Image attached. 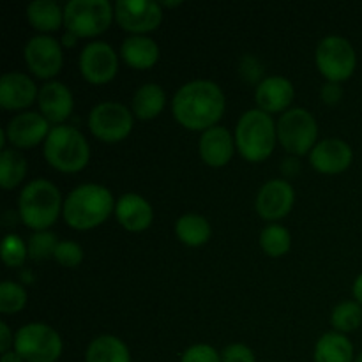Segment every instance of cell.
Returning <instances> with one entry per match:
<instances>
[{"instance_id":"cell-1","label":"cell","mask_w":362,"mask_h":362,"mask_svg":"<svg viewBox=\"0 0 362 362\" xmlns=\"http://www.w3.org/2000/svg\"><path fill=\"white\" fill-rule=\"evenodd\" d=\"M225 94L216 81L198 78L177 88L172 99L175 119L187 129H209L225 112Z\"/></svg>"},{"instance_id":"cell-2","label":"cell","mask_w":362,"mask_h":362,"mask_svg":"<svg viewBox=\"0 0 362 362\" xmlns=\"http://www.w3.org/2000/svg\"><path fill=\"white\" fill-rule=\"evenodd\" d=\"M113 209V197L101 184L85 182L64 198L62 214L67 225L76 230H88L105 221Z\"/></svg>"},{"instance_id":"cell-3","label":"cell","mask_w":362,"mask_h":362,"mask_svg":"<svg viewBox=\"0 0 362 362\" xmlns=\"http://www.w3.org/2000/svg\"><path fill=\"white\" fill-rule=\"evenodd\" d=\"M278 140L276 122L269 112L250 108L239 117L235 126V145L247 161H262L274 148Z\"/></svg>"},{"instance_id":"cell-4","label":"cell","mask_w":362,"mask_h":362,"mask_svg":"<svg viewBox=\"0 0 362 362\" xmlns=\"http://www.w3.org/2000/svg\"><path fill=\"white\" fill-rule=\"evenodd\" d=\"M64 205L59 187L48 179H34L20 193L18 207H20L21 221L35 230H48L55 223Z\"/></svg>"},{"instance_id":"cell-5","label":"cell","mask_w":362,"mask_h":362,"mask_svg":"<svg viewBox=\"0 0 362 362\" xmlns=\"http://www.w3.org/2000/svg\"><path fill=\"white\" fill-rule=\"evenodd\" d=\"M45 158L60 172H78L90 158V147L80 129L69 124H55L45 140Z\"/></svg>"},{"instance_id":"cell-6","label":"cell","mask_w":362,"mask_h":362,"mask_svg":"<svg viewBox=\"0 0 362 362\" xmlns=\"http://www.w3.org/2000/svg\"><path fill=\"white\" fill-rule=\"evenodd\" d=\"M14 350L25 362H55L62 354V339L52 325L30 322L14 334Z\"/></svg>"},{"instance_id":"cell-7","label":"cell","mask_w":362,"mask_h":362,"mask_svg":"<svg viewBox=\"0 0 362 362\" xmlns=\"http://www.w3.org/2000/svg\"><path fill=\"white\" fill-rule=\"evenodd\" d=\"M276 131H278L279 144L290 154L303 156L317 144V120L303 106L285 110L276 122Z\"/></svg>"},{"instance_id":"cell-8","label":"cell","mask_w":362,"mask_h":362,"mask_svg":"<svg viewBox=\"0 0 362 362\" xmlns=\"http://www.w3.org/2000/svg\"><path fill=\"white\" fill-rule=\"evenodd\" d=\"M113 13L108 0H69L64 6V25L78 37H90L108 28Z\"/></svg>"},{"instance_id":"cell-9","label":"cell","mask_w":362,"mask_h":362,"mask_svg":"<svg viewBox=\"0 0 362 362\" xmlns=\"http://www.w3.org/2000/svg\"><path fill=\"white\" fill-rule=\"evenodd\" d=\"M315 60L320 73L329 81L346 80L354 73L357 64L352 42L338 34L325 35L320 39L315 52Z\"/></svg>"},{"instance_id":"cell-10","label":"cell","mask_w":362,"mask_h":362,"mask_svg":"<svg viewBox=\"0 0 362 362\" xmlns=\"http://www.w3.org/2000/svg\"><path fill=\"white\" fill-rule=\"evenodd\" d=\"M88 127L105 141H119L133 129V113L119 101L98 103L88 113Z\"/></svg>"},{"instance_id":"cell-11","label":"cell","mask_w":362,"mask_h":362,"mask_svg":"<svg viewBox=\"0 0 362 362\" xmlns=\"http://www.w3.org/2000/svg\"><path fill=\"white\" fill-rule=\"evenodd\" d=\"M28 69L39 78H52L60 71L64 62L62 46L48 34L32 35L23 48Z\"/></svg>"},{"instance_id":"cell-12","label":"cell","mask_w":362,"mask_h":362,"mask_svg":"<svg viewBox=\"0 0 362 362\" xmlns=\"http://www.w3.org/2000/svg\"><path fill=\"white\" fill-rule=\"evenodd\" d=\"M113 9L120 27L133 34L154 30L163 18L161 4L154 0H117Z\"/></svg>"},{"instance_id":"cell-13","label":"cell","mask_w":362,"mask_h":362,"mask_svg":"<svg viewBox=\"0 0 362 362\" xmlns=\"http://www.w3.org/2000/svg\"><path fill=\"white\" fill-rule=\"evenodd\" d=\"M119 59L106 41H92L81 48L80 71L92 83H105L117 74Z\"/></svg>"},{"instance_id":"cell-14","label":"cell","mask_w":362,"mask_h":362,"mask_svg":"<svg viewBox=\"0 0 362 362\" xmlns=\"http://www.w3.org/2000/svg\"><path fill=\"white\" fill-rule=\"evenodd\" d=\"M49 120L42 113L28 110L11 117L6 126V138L14 147H34L41 140H46L49 133Z\"/></svg>"},{"instance_id":"cell-15","label":"cell","mask_w":362,"mask_h":362,"mask_svg":"<svg viewBox=\"0 0 362 362\" xmlns=\"http://www.w3.org/2000/svg\"><path fill=\"white\" fill-rule=\"evenodd\" d=\"M352 147L341 138H324L310 151V161L318 172L339 173L352 163Z\"/></svg>"},{"instance_id":"cell-16","label":"cell","mask_w":362,"mask_h":362,"mask_svg":"<svg viewBox=\"0 0 362 362\" xmlns=\"http://www.w3.org/2000/svg\"><path fill=\"white\" fill-rule=\"evenodd\" d=\"M293 204V187L285 179H271L258 189L257 211L265 219L283 218Z\"/></svg>"},{"instance_id":"cell-17","label":"cell","mask_w":362,"mask_h":362,"mask_svg":"<svg viewBox=\"0 0 362 362\" xmlns=\"http://www.w3.org/2000/svg\"><path fill=\"white\" fill-rule=\"evenodd\" d=\"M39 108L49 122L62 124L73 112V94L69 87L59 80H49L39 88Z\"/></svg>"},{"instance_id":"cell-18","label":"cell","mask_w":362,"mask_h":362,"mask_svg":"<svg viewBox=\"0 0 362 362\" xmlns=\"http://www.w3.org/2000/svg\"><path fill=\"white\" fill-rule=\"evenodd\" d=\"M37 87L28 74L9 71L0 78V105L7 110L25 108L37 99Z\"/></svg>"},{"instance_id":"cell-19","label":"cell","mask_w":362,"mask_h":362,"mask_svg":"<svg viewBox=\"0 0 362 362\" xmlns=\"http://www.w3.org/2000/svg\"><path fill=\"white\" fill-rule=\"evenodd\" d=\"M255 99L258 103V108L265 110V112H281L293 99L292 81L281 74L265 76L257 83Z\"/></svg>"},{"instance_id":"cell-20","label":"cell","mask_w":362,"mask_h":362,"mask_svg":"<svg viewBox=\"0 0 362 362\" xmlns=\"http://www.w3.org/2000/svg\"><path fill=\"white\" fill-rule=\"evenodd\" d=\"M115 216L120 225L131 232L145 230L152 223V207L141 194L124 193L115 202Z\"/></svg>"},{"instance_id":"cell-21","label":"cell","mask_w":362,"mask_h":362,"mask_svg":"<svg viewBox=\"0 0 362 362\" xmlns=\"http://www.w3.org/2000/svg\"><path fill=\"white\" fill-rule=\"evenodd\" d=\"M233 138L225 126H212L202 133L198 148L205 163L212 166H221L232 159L233 156Z\"/></svg>"},{"instance_id":"cell-22","label":"cell","mask_w":362,"mask_h":362,"mask_svg":"<svg viewBox=\"0 0 362 362\" xmlns=\"http://www.w3.org/2000/svg\"><path fill=\"white\" fill-rule=\"evenodd\" d=\"M120 53L126 64L145 69L158 62L159 59V46L152 37L145 34H133L127 35L120 46Z\"/></svg>"},{"instance_id":"cell-23","label":"cell","mask_w":362,"mask_h":362,"mask_svg":"<svg viewBox=\"0 0 362 362\" xmlns=\"http://www.w3.org/2000/svg\"><path fill=\"white\" fill-rule=\"evenodd\" d=\"M315 362H354L352 341L343 332H324L315 345Z\"/></svg>"},{"instance_id":"cell-24","label":"cell","mask_w":362,"mask_h":362,"mask_svg":"<svg viewBox=\"0 0 362 362\" xmlns=\"http://www.w3.org/2000/svg\"><path fill=\"white\" fill-rule=\"evenodd\" d=\"M85 362H131L129 349L113 334H99L88 343Z\"/></svg>"},{"instance_id":"cell-25","label":"cell","mask_w":362,"mask_h":362,"mask_svg":"<svg viewBox=\"0 0 362 362\" xmlns=\"http://www.w3.org/2000/svg\"><path fill=\"white\" fill-rule=\"evenodd\" d=\"M165 101L166 95L161 85L148 81V83L140 85L136 88L131 106H133V113L138 119H154L165 108Z\"/></svg>"},{"instance_id":"cell-26","label":"cell","mask_w":362,"mask_h":362,"mask_svg":"<svg viewBox=\"0 0 362 362\" xmlns=\"http://www.w3.org/2000/svg\"><path fill=\"white\" fill-rule=\"evenodd\" d=\"M27 18L37 30L52 32L64 23V9L55 0H32L27 6Z\"/></svg>"},{"instance_id":"cell-27","label":"cell","mask_w":362,"mask_h":362,"mask_svg":"<svg viewBox=\"0 0 362 362\" xmlns=\"http://www.w3.org/2000/svg\"><path fill=\"white\" fill-rule=\"evenodd\" d=\"M211 223L207 218L197 212H187L182 214L175 221V233L184 244L187 246H202L211 237Z\"/></svg>"},{"instance_id":"cell-28","label":"cell","mask_w":362,"mask_h":362,"mask_svg":"<svg viewBox=\"0 0 362 362\" xmlns=\"http://www.w3.org/2000/svg\"><path fill=\"white\" fill-rule=\"evenodd\" d=\"M27 173V159L16 148L0 151V184L4 189L18 186Z\"/></svg>"},{"instance_id":"cell-29","label":"cell","mask_w":362,"mask_h":362,"mask_svg":"<svg viewBox=\"0 0 362 362\" xmlns=\"http://www.w3.org/2000/svg\"><path fill=\"white\" fill-rule=\"evenodd\" d=\"M290 244H292L290 232L283 225H278V223H269L260 232L262 250L271 255V257L285 255L290 250Z\"/></svg>"},{"instance_id":"cell-30","label":"cell","mask_w":362,"mask_h":362,"mask_svg":"<svg viewBox=\"0 0 362 362\" xmlns=\"http://www.w3.org/2000/svg\"><path fill=\"white\" fill-rule=\"evenodd\" d=\"M362 322V306L357 300H343L336 304L331 313V324L334 331H356Z\"/></svg>"},{"instance_id":"cell-31","label":"cell","mask_w":362,"mask_h":362,"mask_svg":"<svg viewBox=\"0 0 362 362\" xmlns=\"http://www.w3.org/2000/svg\"><path fill=\"white\" fill-rule=\"evenodd\" d=\"M60 240L57 235L49 230H35L30 237H28V257L32 260H46V258L55 255L57 246Z\"/></svg>"},{"instance_id":"cell-32","label":"cell","mask_w":362,"mask_h":362,"mask_svg":"<svg viewBox=\"0 0 362 362\" xmlns=\"http://www.w3.org/2000/svg\"><path fill=\"white\" fill-rule=\"evenodd\" d=\"M27 304V292L21 285L6 279L0 283V311L4 315L18 313Z\"/></svg>"},{"instance_id":"cell-33","label":"cell","mask_w":362,"mask_h":362,"mask_svg":"<svg viewBox=\"0 0 362 362\" xmlns=\"http://www.w3.org/2000/svg\"><path fill=\"white\" fill-rule=\"evenodd\" d=\"M28 255V247L25 240L16 233H7L2 240V260L9 267H18L25 262Z\"/></svg>"},{"instance_id":"cell-34","label":"cell","mask_w":362,"mask_h":362,"mask_svg":"<svg viewBox=\"0 0 362 362\" xmlns=\"http://www.w3.org/2000/svg\"><path fill=\"white\" fill-rule=\"evenodd\" d=\"M53 258H55L59 264L66 265V267H74V265H78L83 260V250H81L80 244L74 243V240H60Z\"/></svg>"},{"instance_id":"cell-35","label":"cell","mask_w":362,"mask_h":362,"mask_svg":"<svg viewBox=\"0 0 362 362\" xmlns=\"http://www.w3.org/2000/svg\"><path fill=\"white\" fill-rule=\"evenodd\" d=\"M180 362H223L221 354L207 343H197L184 350Z\"/></svg>"},{"instance_id":"cell-36","label":"cell","mask_w":362,"mask_h":362,"mask_svg":"<svg viewBox=\"0 0 362 362\" xmlns=\"http://www.w3.org/2000/svg\"><path fill=\"white\" fill-rule=\"evenodd\" d=\"M223 362H255V352L244 343H232L221 350Z\"/></svg>"},{"instance_id":"cell-37","label":"cell","mask_w":362,"mask_h":362,"mask_svg":"<svg viewBox=\"0 0 362 362\" xmlns=\"http://www.w3.org/2000/svg\"><path fill=\"white\" fill-rule=\"evenodd\" d=\"M262 71H264V67H262L260 60L257 57L244 55L243 62H240V73L247 81H257L260 78Z\"/></svg>"},{"instance_id":"cell-38","label":"cell","mask_w":362,"mask_h":362,"mask_svg":"<svg viewBox=\"0 0 362 362\" xmlns=\"http://www.w3.org/2000/svg\"><path fill=\"white\" fill-rule=\"evenodd\" d=\"M320 95L325 103H329V105H336L343 95V88L341 85H339V81H327L325 85H322Z\"/></svg>"},{"instance_id":"cell-39","label":"cell","mask_w":362,"mask_h":362,"mask_svg":"<svg viewBox=\"0 0 362 362\" xmlns=\"http://www.w3.org/2000/svg\"><path fill=\"white\" fill-rule=\"evenodd\" d=\"M11 343H14V339L11 338V331L7 327L6 322H0V352H7L11 346Z\"/></svg>"},{"instance_id":"cell-40","label":"cell","mask_w":362,"mask_h":362,"mask_svg":"<svg viewBox=\"0 0 362 362\" xmlns=\"http://www.w3.org/2000/svg\"><path fill=\"white\" fill-rule=\"evenodd\" d=\"M352 292H354V297H356L357 303L362 306V272L359 276L356 278V281H354L352 285Z\"/></svg>"},{"instance_id":"cell-41","label":"cell","mask_w":362,"mask_h":362,"mask_svg":"<svg viewBox=\"0 0 362 362\" xmlns=\"http://www.w3.org/2000/svg\"><path fill=\"white\" fill-rule=\"evenodd\" d=\"M0 362H25V359L16 352V350H7V352L2 354Z\"/></svg>"},{"instance_id":"cell-42","label":"cell","mask_w":362,"mask_h":362,"mask_svg":"<svg viewBox=\"0 0 362 362\" xmlns=\"http://www.w3.org/2000/svg\"><path fill=\"white\" fill-rule=\"evenodd\" d=\"M76 39H78V35L73 34L71 30H66V32H64V35H62V42H64V45H67V46H73L74 42H76Z\"/></svg>"},{"instance_id":"cell-43","label":"cell","mask_w":362,"mask_h":362,"mask_svg":"<svg viewBox=\"0 0 362 362\" xmlns=\"http://www.w3.org/2000/svg\"><path fill=\"white\" fill-rule=\"evenodd\" d=\"M179 0H175V2H170V0H166V2H163L161 6H166V7H173V6H179Z\"/></svg>"},{"instance_id":"cell-44","label":"cell","mask_w":362,"mask_h":362,"mask_svg":"<svg viewBox=\"0 0 362 362\" xmlns=\"http://www.w3.org/2000/svg\"><path fill=\"white\" fill-rule=\"evenodd\" d=\"M354 362H362V352L357 354V357H356V359H354Z\"/></svg>"}]
</instances>
